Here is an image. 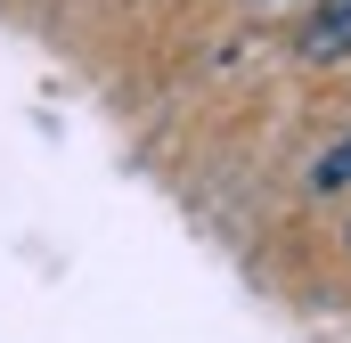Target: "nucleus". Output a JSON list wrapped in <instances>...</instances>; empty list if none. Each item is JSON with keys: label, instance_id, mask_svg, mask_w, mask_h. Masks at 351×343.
Here are the masks:
<instances>
[{"label": "nucleus", "instance_id": "obj_1", "mask_svg": "<svg viewBox=\"0 0 351 343\" xmlns=\"http://www.w3.org/2000/svg\"><path fill=\"white\" fill-rule=\"evenodd\" d=\"M311 66H335V58H351V0H327L319 16H302V41H294Z\"/></svg>", "mask_w": 351, "mask_h": 343}, {"label": "nucleus", "instance_id": "obj_2", "mask_svg": "<svg viewBox=\"0 0 351 343\" xmlns=\"http://www.w3.org/2000/svg\"><path fill=\"white\" fill-rule=\"evenodd\" d=\"M311 188H319V196H343V188H351V139H343V147H327V156L311 164Z\"/></svg>", "mask_w": 351, "mask_h": 343}]
</instances>
